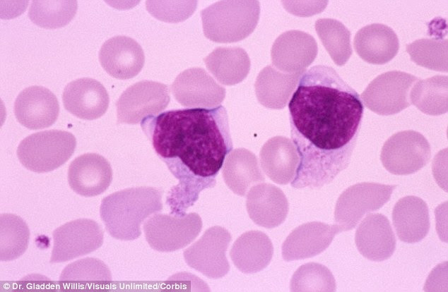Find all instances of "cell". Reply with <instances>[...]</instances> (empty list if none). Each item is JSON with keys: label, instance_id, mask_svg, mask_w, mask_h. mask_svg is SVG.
<instances>
[{"label": "cell", "instance_id": "obj_1", "mask_svg": "<svg viewBox=\"0 0 448 292\" xmlns=\"http://www.w3.org/2000/svg\"><path fill=\"white\" fill-rule=\"evenodd\" d=\"M290 138L299 162L292 187L328 185L348 166L364 107L359 94L331 66L305 71L288 103Z\"/></svg>", "mask_w": 448, "mask_h": 292}, {"label": "cell", "instance_id": "obj_2", "mask_svg": "<svg viewBox=\"0 0 448 292\" xmlns=\"http://www.w3.org/2000/svg\"><path fill=\"white\" fill-rule=\"evenodd\" d=\"M143 131L177 185L168 192L170 214L183 217L201 191L213 188L226 156L232 152L228 116L223 106L169 110L148 116Z\"/></svg>", "mask_w": 448, "mask_h": 292}, {"label": "cell", "instance_id": "obj_3", "mask_svg": "<svg viewBox=\"0 0 448 292\" xmlns=\"http://www.w3.org/2000/svg\"><path fill=\"white\" fill-rule=\"evenodd\" d=\"M163 191L140 186L125 188L102 200L100 214L107 233L121 241H133L141 234V225L163 209Z\"/></svg>", "mask_w": 448, "mask_h": 292}, {"label": "cell", "instance_id": "obj_4", "mask_svg": "<svg viewBox=\"0 0 448 292\" xmlns=\"http://www.w3.org/2000/svg\"><path fill=\"white\" fill-rule=\"evenodd\" d=\"M256 1H221L202 10L204 35L217 42H232L249 35L258 16Z\"/></svg>", "mask_w": 448, "mask_h": 292}, {"label": "cell", "instance_id": "obj_5", "mask_svg": "<svg viewBox=\"0 0 448 292\" xmlns=\"http://www.w3.org/2000/svg\"><path fill=\"white\" fill-rule=\"evenodd\" d=\"M76 140L68 131L48 130L37 132L19 143L16 154L21 164L36 173L53 171L73 154Z\"/></svg>", "mask_w": 448, "mask_h": 292}, {"label": "cell", "instance_id": "obj_6", "mask_svg": "<svg viewBox=\"0 0 448 292\" xmlns=\"http://www.w3.org/2000/svg\"><path fill=\"white\" fill-rule=\"evenodd\" d=\"M418 80L415 75L406 72H386L370 83L360 99L368 109L377 114H396L411 104L410 92Z\"/></svg>", "mask_w": 448, "mask_h": 292}, {"label": "cell", "instance_id": "obj_7", "mask_svg": "<svg viewBox=\"0 0 448 292\" xmlns=\"http://www.w3.org/2000/svg\"><path fill=\"white\" fill-rule=\"evenodd\" d=\"M431 157L430 145L419 132L407 130L389 138L382 146L383 166L394 175H409L424 167Z\"/></svg>", "mask_w": 448, "mask_h": 292}, {"label": "cell", "instance_id": "obj_8", "mask_svg": "<svg viewBox=\"0 0 448 292\" xmlns=\"http://www.w3.org/2000/svg\"><path fill=\"white\" fill-rule=\"evenodd\" d=\"M201 221L196 213L183 217L154 214L143 224L146 241L159 252H173L187 245L197 236Z\"/></svg>", "mask_w": 448, "mask_h": 292}, {"label": "cell", "instance_id": "obj_9", "mask_svg": "<svg viewBox=\"0 0 448 292\" xmlns=\"http://www.w3.org/2000/svg\"><path fill=\"white\" fill-rule=\"evenodd\" d=\"M396 187L373 182H362L346 189L338 200L335 219L344 231L356 226L362 217L379 209Z\"/></svg>", "mask_w": 448, "mask_h": 292}, {"label": "cell", "instance_id": "obj_10", "mask_svg": "<svg viewBox=\"0 0 448 292\" xmlns=\"http://www.w3.org/2000/svg\"><path fill=\"white\" fill-rule=\"evenodd\" d=\"M167 86L153 80H141L126 88L116 102L117 123L137 124L155 116L170 102Z\"/></svg>", "mask_w": 448, "mask_h": 292}, {"label": "cell", "instance_id": "obj_11", "mask_svg": "<svg viewBox=\"0 0 448 292\" xmlns=\"http://www.w3.org/2000/svg\"><path fill=\"white\" fill-rule=\"evenodd\" d=\"M103 236L102 229L94 220L78 219L66 222L52 233L50 263L66 262L96 250L102 245Z\"/></svg>", "mask_w": 448, "mask_h": 292}, {"label": "cell", "instance_id": "obj_12", "mask_svg": "<svg viewBox=\"0 0 448 292\" xmlns=\"http://www.w3.org/2000/svg\"><path fill=\"white\" fill-rule=\"evenodd\" d=\"M13 111L22 126L37 130L54 123L59 116V105L57 97L49 89L33 85L18 94L14 102Z\"/></svg>", "mask_w": 448, "mask_h": 292}, {"label": "cell", "instance_id": "obj_13", "mask_svg": "<svg viewBox=\"0 0 448 292\" xmlns=\"http://www.w3.org/2000/svg\"><path fill=\"white\" fill-rule=\"evenodd\" d=\"M171 90L175 99L188 107L213 108L223 101L225 94V89L199 68L180 73L172 84Z\"/></svg>", "mask_w": 448, "mask_h": 292}, {"label": "cell", "instance_id": "obj_14", "mask_svg": "<svg viewBox=\"0 0 448 292\" xmlns=\"http://www.w3.org/2000/svg\"><path fill=\"white\" fill-rule=\"evenodd\" d=\"M99 61L111 76L130 79L138 74L145 62L141 45L131 37L117 35L106 40L99 51Z\"/></svg>", "mask_w": 448, "mask_h": 292}, {"label": "cell", "instance_id": "obj_15", "mask_svg": "<svg viewBox=\"0 0 448 292\" xmlns=\"http://www.w3.org/2000/svg\"><path fill=\"white\" fill-rule=\"evenodd\" d=\"M112 180L110 162L97 153H86L75 158L68 169L71 188L84 197H93L105 192Z\"/></svg>", "mask_w": 448, "mask_h": 292}, {"label": "cell", "instance_id": "obj_16", "mask_svg": "<svg viewBox=\"0 0 448 292\" xmlns=\"http://www.w3.org/2000/svg\"><path fill=\"white\" fill-rule=\"evenodd\" d=\"M62 102L66 110L73 116L84 120H94L105 114L110 98L105 87L99 81L83 78L66 85Z\"/></svg>", "mask_w": 448, "mask_h": 292}, {"label": "cell", "instance_id": "obj_17", "mask_svg": "<svg viewBox=\"0 0 448 292\" xmlns=\"http://www.w3.org/2000/svg\"><path fill=\"white\" fill-rule=\"evenodd\" d=\"M355 241L360 253L375 262L389 259L396 245L390 222L382 214H367L356 230Z\"/></svg>", "mask_w": 448, "mask_h": 292}, {"label": "cell", "instance_id": "obj_18", "mask_svg": "<svg viewBox=\"0 0 448 292\" xmlns=\"http://www.w3.org/2000/svg\"><path fill=\"white\" fill-rule=\"evenodd\" d=\"M358 55L365 61L377 65L388 63L399 49L396 32L382 23H372L360 29L353 41Z\"/></svg>", "mask_w": 448, "mask_h": 292}, {"label": "cell", "instance_id": "obj_19", "mask_svg": "<svg viewBox=\"0 0 448 292\" xmlns=\"http://www.w3.org/2000/svg\"><path fill=\"white\" fill-rule=\"evenodd\" d=\"M392 221L400 241L407 243H418L427 236L430 230L428 205L418 197H403L393 208Z\"/></svg>", "mask_w": 448, "mask_h": 292}, {"label": "cell", "instance_id": "obj_20", "mask_svg": "<svg viewBox=\"0 0 448 292\" xmlns=\"http://www.w3.org/2000/svg\"><path fill=\"white\" fill-rule=\"evenodd\" d=\"M204 61L207 68L217 80L227 85L242 81L250 66L247 53L239 47H218Z\"/></svg>", "mask_w": 448, "mask_h": 292}, {"label": "cell", "instance_id": "obj_21", "mask_svg": "<svg viewBox=\"0 0 448 292\" xmlns=\"http://www.w3.org/2000/svg\"><path fill=\"white\" fill-rule=\"evenodd\" d=\"M223 175L228 186L241 196L245 195L252 183L264 179L258 171L255 155L243 148L234 150L229 154Z\"/></svg>", "mask_w": 448, "mask_h": 292}, {"label": "cell", "instance_id": "obj_22", "mask_svg": "<svg viewBox=\"0 0 448 292\" xmlns=\"http://www.w3.org/2000/svg\"><path fill=\"white\" fill-rule=\"evenodd\" d=\"M411 104L421 112L431 116L446 114L447 104V75H437L418 80L410 92Z\"/></svg>", "mask_w": 448, "mask_h": 292}, {"label": "cell", "instance_id": "obj_23", "mask_svg": "<svg viewBox=\"0 0 448 292\" xmlns=\"http://www.w3.org/2000/svg\"><path fill=\"white\" fill-rule=\"evenodd\" d=\"M77 1L74 0H33L28 10V17L35 25L55 29L67 25L74 17Z\"/></svg>", "mask_w": 448, "mask_h": 292}, {"label": "cell", "instance_id": "obj_24", "mask_svg": "<svg viewBox=\"0 0 448 292\" xmlns=\"http://www.w3.org/2000/svg\"><path fill=\"white\" fill-rule=\"evenodd\" d=\"M1 261H11L22 255L28 248L30 231L25 221L13 214L0 216Z\"/></svg>", "mask_w": 448, "mask_h": 292}, {"label": "cell", "instance_id": "obj_25", "mask_svg": "<svg viewBox=\"0 0 448 292\" xmlns=\"http://www.w3.org/2000/svg\"><path fill=\"white\" fill-rule=\"evenodd\" d=\"M315 29L334 63L344 65L352 54L350 32L340 21L331 18L317 20Z\"/></svg>", "mask_w": 448, "mask_h": 292}, {"label": "cell", "instance_id": "obj_26", "mask_svg": "<svg viewBox=\"0 0 448 292\" xmlns=\"http://www.w3.org/2000/svg\"><path fill=\"white\" fill-rule=\"evenodd\" d=\"M406 51L417 65L447 72V39L423 38L406 45Z\"/></svg>", "mask_w": 448, "mask_h": 292}, {"label": "cell", "instance_id": "obj_27", "mask_svg": "<svg viewBox=\"0 0 448 292\" xmlns=\"http://www.w3.org/2000/svg\"><path fill=\"white\" fill-rule=\"evenodd\" d=\"M283 44L286 68L299 71L311 64L317 54V45L310 35L297 30L285 32Z\"/></svg>", "mask_w": 448, "mask_h": 292}, {"label": "cell", "instance_id": "obj_28", "mask_svg": "<svg viewBox=\"0 0 448 292\" xmlns=\"http://www.w3.org/2000/svg\"><path fill=\"white\" fill-rule=\"evenodd\" d=\"M60 281L66 283L105 284L112 281L109 268L101 260L86 257L75 261L62 271Z\"/></svg>", "mask_w": 448, "mask_h": 292}, {"label": "cell", "instance_id": "obj_29", "mask_svg": "<svg viewBox=\"0 0 448 292\" xmlns=\"http://www.w3.org/2000/svg\"><path fill=\"white\" fill-rule=\"evenodd\" d=\"M334 233L330 226L319 222H312L300 226L293 233L295 242L303 243L300 246L302 250L295 259L303 257L305 248V257L318 254L329 244Z\"/></svg>", "mask_w": 448, "mask_h": 292}, {"label": "cell", "instance_id": "obj_30", "mask_svg": "<svg viewBox=\"0 0 448 292\" xmlns=\"http://www.w3.org/2000/svg\"><path fill=\"white\" fill-rule=\"evenodd\" d=\"M293 283L295 290H335L332 274L327 268L317 263L302 266L295 274Z\"/></svg>", "mask_w": 448, "mask_h": 292}, {"label": "cell", "instance_id": "obj_31", "mask_svg": "<svg viewBox=\"0 0 448 292\" xmlns=\"http://www.w3.org/2000/svg\"><path fill=\"white\" fill-rule=\"evenodd\" d=\"M193 1H147L146 8L155 18L167 23H179L188 18L196 8Z\"/></svg>", "mask_w": 448, "mask_h": 292}]
</instances>
